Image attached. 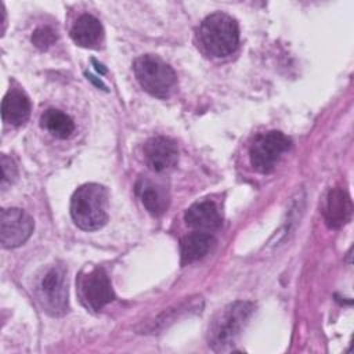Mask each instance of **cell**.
<instances>
[{
    "instance_id": "6da1fadb",
    "label": "cell",
    "mask_w": 354,
    "mask_h": 354,
    "mask_svg": "<svg viewBox=\"0 0 354 354\" xmlns=\"http://www.w3.org/2000/svg\"><path fill=\"white\" fill-rule=\"evenodd\" d=\"M71 216L84 231H95L108 221V192L105 187L88 183L79 187L71 198Z\"/></svg>"
},
{
    "instance_id": "7a4b0ae2",
    "label": "cell",
    "mask_w": 354,
    "mask_h": 354,
    "mask_svg": "<svg viewBox=\"0 0 354 354\" xmlns=\"http://www.w3.org/2000/svg\"><path fill=\"white\" fill-rule=\"evenodd\" d=\"M199 41L209 55L227 57L239 44L238 22L224 12H213L199 26Z\"/></svg>"
},
{
    "instance_id": "3957f363",
    "label": "cell",
    "mask_w": 354,
    "mask_h": 354,
    "mask_svg": "<svg viewBox=\"0 0 354 354\" xmlns=\"http://www.w3.org/2000/svg\"><path fill=\"white\" fill-rule=\"evenodd\" d=\"M252 311L253 306L248 301H235L220 310L209 324V346L216 351L227 350L239 336Z\"/></svg>"
},
{
    "instance_id": "277c9868",
    "label": "cell",
    "mask_w": 354,
    "mask_h": 354,
    "mask_svg": "<svg viewBox=\"0 0 354 354\" xmlns=\"http://www.w3.org/2000/svg\"><path fill=\"white\" fill-rule=\"evenodd\" d=\"M133 69L140 86L153 97L167 98L177 86V76L171 66L156 55L138 57Z\"/></svg>"
},
{
    "instance_id": "5b68a950",
    "label": "cell",
    "mask_w": 354,
    "mask_h": 354,
    "mask_svg": "<svg viewBox=\"0 0 354 354\" xmlns=\"http://www.w3.org/2000/svg\"><path fill=\"white\" fill-rule=\"evenodd\" d=\"M292 147V141L283 133L272 130L259 134L249 149V158L253 169L267 174L271 173L282 155Z\"/></svg>"
},
{
    "instance_id": "8992f818",
    "label": "cell",
    "mask_w": 354,
    "mask_h": 354,
    "mask_svg": "<svg viewBox=\"0 0 354 354\" xmlns=\"http://www.w3.org/2000/svg\"><path fill=\"white\" fill-rule=\"evenodd\" d=\"M36 296L50 315H62L68 308V282L64 266H53L41 277Z\"/></svg>"
},
{
    "instance_id": "52a82bcc",
    "label": "cell",
    "mask_w": 354,
    "mask_h": 354,
    "mask_svg": "<svg viewBox=\"0 0 354 354\" xmlns=\"http://www.w3.org/2000/svg\"><path fill=\"white\" fill-rule=\"evenodd\" d=\"M76 290L82 304L93 311H100L115 299L111 281L101 267H94L79 275Z\"/></svg>"
},
{
    "instance_id": "ba28073f",
    "label": "cell",
    "mask_w": 354,
    "mask_h": 354,
    "mask_svg": "<svg viewBox=\"0 0 354 354\" xmlns=\"http://www.w3.org/2000/svg\"><path fill=\"white\" fill-rule=\"evenodd\" d=\"M33 218L18 207L3 209L0 214V241L4 248H17L33 232Z\"/></svg>"
},
{
    "instance_id": "9c48e42d",
    "label": "cell",
    "mask_w": 354,
    "mask_h": 354,
    "mask_svg": "<svg viewBox=\"0 0 354 354\" xmlns=\"http://www.w3.org/2000/svg\"><path fill=\"white\" fill-rule=\"evenodd\" d=\"M144 159L148 167L156 173L173 169L178 160V149L173 140L167 137H152L142 148Z\"/></svg>"
},
{
    "instance_id": "30bf717a",
    "label": "cell",
    "mask_w": 354,
    "mask_h": 354,
    "mask_svg": "<svg viewBox=\"0 0 354 354\" xmlns=\"http://www.w3.org/2000/svg\"><path fill=\"white\" fill-rule=\"evenodd\" d=\"M324 218L330 228H340L351 218L353 203L343 188H332L324 203Z\"/></svg>"
},
{
    "instance_id": "8fae6325",
    "label": "cell",
    "mask_w": 354,
    "mask_h": 354,
    "mask_svg": "<svg viewBox=\"0 0 354 354\" xmlns=\"http://www.w3.org/2000/svg\"><path fill=\"white\" fill-rule=\"evenodd\" d=\"M185 223L195 231L210 232L221 225V214L217 205L213 201L203 199L191 205L185 214Z\"/></svg>"
},
{
    "instance_id": "7c38bea8",
    "label": "cell",
    "mask_w": 354,
    "mask_h": 354,
    "mask_svg": "<svg viewBox=\"0 0 354 354\" xmlns=\"http://www.w3.org/2000/svg\"><path fill=\"white\" fill-rule=\"evenodd\" d=\"M136 194L140 198L144 207L153 216L163 214L170 203L167 189L145 177H141L136 183Z\"/></svg>"
},
{
    "instance_id": "4fadbf2b",
    "label": "cell",
    "mask_w": 354,
    "mask_h": 354,
    "mask_svg": "<svg viewBox=\"0 0 354 354\" xmlns=\"http://www.w3.org/2000/svg\"><path fill=\"white\" fill-rule=\"evenodd\" d=\"M72 40L84 48H100L104 41V28L91 14H82L71 28Z\"/></svg>"
},
{
    "instance_id": "5bb4252c",
    "label": "cell",
    "mask_w": 354,
    "mask_h": 354,
    "mask_svg": "<svg viewBox=\"0 0 354 354\" xmlns=\"http://www.w3.org/2000/svg\"><path fill=\"white\" fill-rule=\"evenodd\" d=\"M30 101L28 95L18 88H11L3 98L1 116L3 120L12 126H19L29 119Z\"/></svg>"
},
{
    "instance_id": "9a60e30c",
    "label": "cell",
    "mask_w": 354,
    "mask_h": 354,
    "mask_svg": "<svg viewBox=\"0 0 354 354\" xmlns=\"http://www.w3.org/2000/svg\"><path fill=\"white\" fill-rule=\"evenodd\" d=\"M214 243L213 236L209 232L194 231L185 235L180 242V256L181 264H191L203 259Z\"/></svg>"
},
{
    "instance_id": "2e32d148",
    "label": "cell",
    "mask_w": 354,
    "mask_h": 354,
    "mask_svg": "<svg viewBox=\"0 0 354 354\" xmlns=\"http://www.w3.org/2000/svg\"><path fill=\"white\" fill-rule=\"evenodd\" d=\"M40 126L46 129L51 136L61 140L71 137L75 130L73 119L65 112L55 108L44 111V113L40 118Z\"/></svg>"
},
{
    "instance_id": "e0dca14e",
    "label": "cell",
    "mask_w": 354,
    "mask_h": 354,
    "mask_svg": "<svg viewBox=\"0 0 354 354\" xmlns=\"http://www.w3.org/2000/svg\"><path fill=\"white\" fill-rule=\"evenodd\" d=\"M57 40V35L55 32L48 28V26H41L37 28L33 35H32V43L40 48V50H47L51 44H54Z\"/></svg>"
},
{
    "instance_id": "ac0fdd59",
    "label": "cell",
    "mask_w": 354,
    "mask_h": 354,
    "mask_svg": "<svg viewBox=\"0 0 354 354\" xmlns=\"http://www.w3.org/2000/svg\"><path fill=\"white\" fill-rule=\"evenodd\" d=\"M1 189L6 191L17 178V166L7 155H1Z\"/></svg>"
}]
</instances>
